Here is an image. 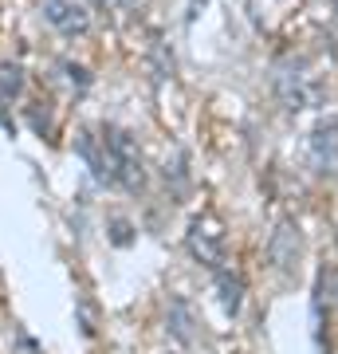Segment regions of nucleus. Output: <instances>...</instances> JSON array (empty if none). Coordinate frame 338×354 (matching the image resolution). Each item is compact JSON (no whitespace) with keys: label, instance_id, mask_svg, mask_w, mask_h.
<instances>
[{"label":"nucleus","instance_id":"nucleus-4","mask_svg":"<svg viewBox=\"0 0 338 354\" xmlns=\"http://www.w3.org/2000/svg\"><path fill=\"white\" fill-rule=\"evenodd\" d=\"M39 12H44V20L67 39L87 36V28H91V12H87L83 0H44Z\"/></svg>","mask_w":338,"mask_h":354},{"label":"nucleus","instance_id":"nucleus-6","mask_svg":"<svg viewBox=\"0 0 338 354\" xmlns=\"http://www.w3.org/2000/svg\"><path fill=\"white\" fill-rule=\"evenodd\" d=\"M267 256H272V264L279 272H295V264H299V256H303V236H299L295 221H279V228L267 241Z\"/></svg>","mask_w":338,"mask_h":354},{"label":"nucleus","instance_id":"nucleus-15","mask_svg":"<svg viewBox=\"0 0 338 354\" xmlns=\"http://www.w3.org/2000/svg\"><path fill=\"white\" fill-rule=\"evenodd\" d=\"M8 106H12V102L0 99V127H4V130H12V111H8Z\"/></svg>","mask_w":338,"mask_h":354},{"label":"nucleus","instance_id":"nucleus-3","mask_svg":"<svg viewBox=\"0 0 338 354\" xmlns=\"http://www.w3.org/2000/svg\"><path fill=\"white\" fill-rule=\"evenodd\" d=\"M185 248L200 268L220 272V264H225V225L213 213H197L185 228Z\"/></svg>","mask_w":338,"mask_h":354},{"label":"nucleus","instance_id":"nucleus-16","mask_svg":"<svg viewBox=\"0 0 338 354\" xmlns=\"http://www.w3.org/2000/svg\"><path fill=\"white\" fill-rule=\"evenodd\" d=\"M102 4H111V8H126L130 0H102Z\"/></svg>","mask_w":338,"mask_h":354},{"label":"nucleus","instance_id":"nucleus-14","mask_svg":"<svg viewBox=\"0 0 338 354\" xmlns=\"http://www.w3.org/2000/svg\"><path fill=\"white\" fill-rule=\"evenodd\" d=\"M200 8H205V0H189V4H185V24H193V20H197Z\"/></svg>","mask_w":338,"mask_h":354},{"label":"nucleus","instance_id":"nucleus-8","mask_svg":"<svg viewBox=\"0 0 338 354\" xmlns=\"http://www.w3.org/2000/svg\"><path fill=\"white\" fill-rule=\"evenodd\" d=\"M216 291H220V311H225L228 319H236L240 307H244V279H240L236 272L220 268V272H216Z\"/></svg>","mask_w":338,"mask_h":354},{"label":"nucleus","instance_id":"nucleus-1","mask_svg":"<svg viewBox=\"0 0 338 354\" xmlns=\"http://www.w3.org/2000/svg\"><path fill=\"white\" fill-rule=\"evenodd\" d=\"M102 142H106V158H111V185L126 193H138L146 185V162H142L138 138L130 134L126 127H102L99 130Z\"/></svg>","mask_w":338,"mask_h":354},{"label":"nucleus","instance_id":"nucleus-9","mask_svg":"<svg viewBox=\"0 0 338 354\" xmlns=\"http://www.w3.org/2000/svg\"><path fill=\"white\" fill-rule=\"evenodd\" d=\"M169 330H173L181 342L197 339V335H193V311H189V304L181 299V295H173V299H169Z\"/></svg>","mask_w":338,"mask_h":354},{"label":"nucleus","instance_id":"nucleus-10","mask_svg":"<svg viewBox=\"0 0 338 354\" xmlns=\"http://www.w3.org/2000/svg\"><path fill=\"white\" fill-rule=\"evenodd\" d=\"M173 181V197H185L189 189V153L185 150H173V158L165 162V185Z\"/></svg>","mask_w":338,"mask_h":354},{"label":"nucleus","instance_id":"nucleus-13","mask_svg":"<svg viewBox=\"0 0 338 354\" xmlns=\"http://www.w3.org/2000/svg\"><path fill=\"white\" fill-rule=\"evenodd\" d=\"M59 71H67V83H71L75 91H87V87H91V71H87L83 64H71V59H63Z\"/></svg>","mask_w":338,"mask_h":354},{"label":"nucleus","instance_id":"nucleus-7","mask_svg":"<svg viewBox=\"0 0 338 354\" xmlns=\"http://www.w3.org/2000/svg\"><path fill=\"white\" fill-rule=\"evenodd\" d=\"M75 153L87 162L91 177L99 185H111V158H106V142L95 138V130H79L75 134Z\"/></svg>","mask_w":338,"mask_h":354},{"label":"nucleus","instance_id":"nucleus-11","mask_svg":"<svg viewBox=\"0 0 338 354\" xmlns=\"http://www.w3.org/2000/svg\"><path fill=\"white\" fill-rule=\"evenodd\" d=\"M20 95H24V67L0 64V99H4V102H16Z\"/></svg>","mask_w":338,"mask_h":354},{"label":"nucleus","instance_id":"nucleus-5","mask_svg":"<svg viewBox=\"0 0 338 354\" xmlns=\"http://www.w3.org/2000/svg\"><path fill=\"white\" fill-rule=\"evenodd\" d=\"M307 158H311V169L319 177H335L338 174V118L335 122H323V127L311 134Z\"/></svg>","mask_w":338,"mask_h":354},{"label":"nucleus","instance_id":"nucleus-17","mask_svg":"<svg viewBox=\"0 0 338 354\" xmlns=\"http://www.w3.org/2000/svg\"><path fill=\"white\" fill-rule=\"evenodd\" d=\"M335 24H338V0H335Z\"/></svg>","mask_w":338,"mask_h":354},{"label":"nucleus","instance_id":"nucleus-12","mask_svg":"<svg viewBox=\"0 0 338 354\" xmlns=\"http://www.w3.org/2000/svg\"><path fill=\"white\" fill-rule=\"evenodd\" d=\"M111 244H118V248H130L134 244V225L126 216H111Z\"/></svg>","mask_w":338,"mask_h":354},{"label":"nucleus","instance_id":"nucleus-2","mask_svg":"<svg viewBox=\"0 0 338 354\" xmlns=\"http://www.w3.org/2000/svg\"><path fill=\"white\" fill-rule=\"evenodd\" d=\"M272 87H276V99L283 102V111L299 114L307 106H319L323 102V83L311 75V67L303 59H279L276 75H272Z\"/></svg>","mask_w":338,"mask_h":354}]
</instances>
